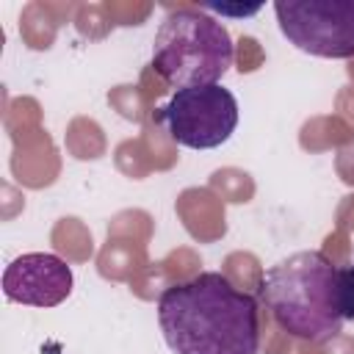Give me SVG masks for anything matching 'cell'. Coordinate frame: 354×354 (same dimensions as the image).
I'll use <instances>...</instances> for the list:
<instances>
[{"mask_svg":"<svg viewBox=\"0 0 354 354\" xmlns=\"http://www.w3.org/2000/svg\"><path fill=\"white\" fill-rule=\"evenodd\" d=\"M158 326L171 354H257V299L218 271L169 285L158 299Z\"/></svg>","mask_w":354,"mask_h":354,"instance_id":"1","label":"cell"},{"mask_svg":"<svg viewBox=\"0 0 354 354\" xmlns=\"http://www.w3.org/2000/svg\"><path fill=\"white\" fill-rule=\"evenodd\" d=\"M260 296L277 326L307 343H326L340 335L337 266L324 252H296L260 279Z\"/></svg>","mask_w":354,"mask_h":354,"instance_id":"2","label":"cell"},{"mask_svg":"<svg viewBox=\"0 0 354 354\" xmlns=\"http://www.w3.org/2000/svg\"><path fill=\"white\" fill-rule=\"evenodd\" d=\"M232 55L230 30L196 6L169 11L152 41V66L174 88L218 83Z\"/></svg>","mask_w":354,"mask_h":354,"instance_id":"3","label":"cell"},{"mask_svg":"<svg viewBox=\"0 0 354 354\" xmlns=\"http://www.w3.org/2000/svg\"><path fill=\"white\" fill-rule=\"evenodd\" d=\"M169 136L188 149H216L238 127V100L221 83L177 88L160 111Z\"/></svg>","mask_w":354,"mask_h":354,"instance_id":"4","label":"cell"},{"mask_svg":"<svg viewBox=\"0 0 354 354\" xmlns=\"http://www.w3.org/2000/svg\"><path fill=\"white\" fill-rule=\"evenodd\" d=\"M282 36L318 58H354V0H279Z\"/></svg>","mask_w":354,"mask_h":354,"instance_id":"5","label":"cell"},{"mask_svg":"<svg viewBox=\"0 0 354 354\" xmlns=\"http://www.w3.org/2000/svg\"><path fill=\"white\" fill-rule=\"evenodd\" d=\"M72 268L50 252H28L3 271V293L8 301L28 307H55L72 293Z\"/></svg>","mask_w":354,"mask_h":354,"instance_id":"6","label":"cell"},{"mask_svg":"<svg viewBox=\"0 0 354 354\" xmlns=\"http://www.w3.org/2000/svg\"><path fill=\"white\" fill-rule=\"evenodd\" d=\"M337 301L343 321H354V268H337Z\"/></svg>","mask_w":354,"mask_h":354,"instance_id":"7","label":"cell"}]
</instances>
